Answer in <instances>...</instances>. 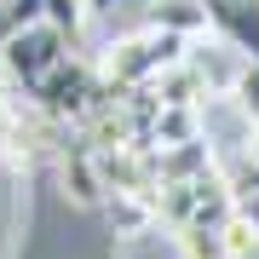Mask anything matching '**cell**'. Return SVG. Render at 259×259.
<instances>
[{
  "label": "cell",
  "mask_w": 259,
  "mask_h": 259,
  "mask_svg": "<svg viewBox=\"0 0 259 259\" xmlns=\"http://www.w3.org/2000/svg\"><path fill=\"white\" fill-rule=\"evenodd\" d=\"M185 47H190L185 35H167V29H150V23H144L139 35L115 40V47L104 52L98 75H104L110 93H139V87H156L167 69L185 64Z\"/></svg>",
  "instance_id": "obj_1"
},
{
  "label": "cell",
  "mask_w": 259,
  "mask_h": 259,
  "mask_svg": "<svg viewBox=\"0 0 259 259\" xmlns=\"http://www.w3.org/2000/svg\"><path fill=\"white\" fill-rule=\"evenodd\" d=\"M0 58H6V75L29 93L40 75H52V69L69 58V40L58 35V29H47V23H29V29H18L6 47H0Z\"/></svg>",
  "instance_id": "obj_2"
},
{
  "label": "cell",
  "mask_w": 259,
  "mask_h": 259,
  "mask_svg": "<svg viewBox=\"0 0 259 259\" xmlns=\"http://www.w3.org/2000/svg\"><path fill=\"white\" fill-rule=\"evenodd\" d=\"M207 23L248 64H259V0H207Z\"/></svg>",
  "instance_id": "obj_3"
},
{
  "label": "cell",
  "mask_w": 259,
  "mask_h": 259,
  "mask_svg": "<svg viewBox=\"0 0 259 259\" xmlns=\"http://www.w3.org/2000/svg\"><path fill=\"white\" fill-rule=\"evenodd\" d=\"M144 23H150V29H167V35L196 40V35H207V0H156Z\"/></svg>",
  "instance_id": "obj_4"
},
{
  "label": "cell",
  "mask_w": 259,
  "mask_h": 259,
  "mask_svg": "<svg viewBox=\"0 0 259 259\" xmlns=\"http://www.w3.org/2000/svg\"><path fill=\"white\" fill-rule=\"evenodd\" d=\"M173 248H179V259H231L219 225H185V231H173Z\"/></svg>",
  "instance_id": "obj_5"
},
{
  "label": "cell",
  "mask_w": 259,
  "mask_h": 259,
  "mask_svg": "<svg viewBox=\"0 0 259 259\" xmlns=\"http://www.w3.org/2000/svg\"><path fill=\"white\" fill-rule=\"evenodd\" d=\"M40 23L58 29V35L69 40H81V29H87V0H40Z\"/></svg>",
  "instance_id": "obj_6"
},
{
  "label": "cell",
  "mask_w": 259,
  "mask_h": 259,
  "mask_svg": "<svg viewBox=\"0 0 259 259\" xmlns=\"http://www.w3.org/2000/svg\"><path fill=\"white\" fill-rule=\"evenodd\" d=\"M219 236H225V248H231V259H253V253H259V219L242 213V207L219 225Z\"/></svg>",
  "instance_id": "obj_7"
},
{
  "label": "cell",
  "mask_w": 259,
  "mask_h": 259,
  "mask_svg": "<svg viewBox=\"0 0 259 259\" xmlns=\"http://www.w3.org/2000/svg\"><path fill=\"white\" fill-rule=\"evenodd\" d=\"M231 98L242 104V115H248V121H259V64L242 69V81H236V93H231Z\"/></svg>",
  "instance_id": "obj_8"
}]
</instances>
